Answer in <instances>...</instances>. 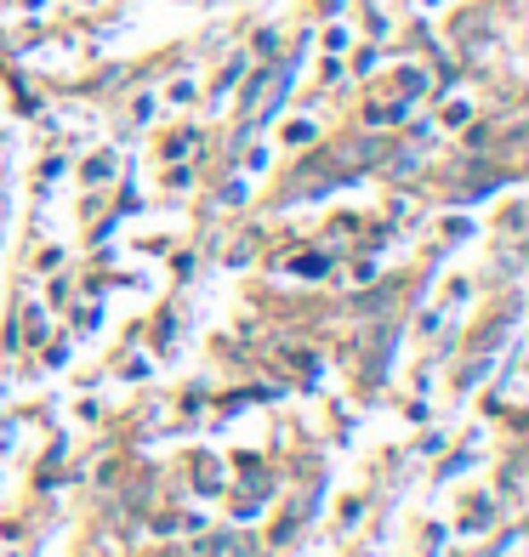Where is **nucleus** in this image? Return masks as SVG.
I'll use <instances>...</instances> for the list:
<instances>
[{"label": "nucleus", "instance_id": "obj_1", "mask_svg": "<svg viewBox=\"0 0 529 557\" xmlns=\"http://www.w3.org/2000/svg\"><path fill=\"white\" fill-rule=\"evenodd\" d=\"M376 154H382L376 143H353V148H341V160H376Z\"/></svg>", "mask_w": 529, "mask_h": 557}]
</instances>
